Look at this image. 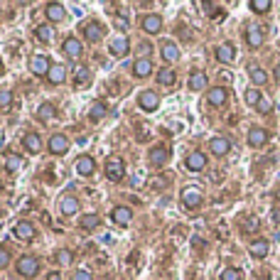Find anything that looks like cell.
<instances>
[{
  "mask_svg": "<svg viewBox=\"0 0 280 280\" xmlns=\"http://www.w3.org/2000/svg\"><path fill=\"white\" fill-rule=\"evenodd\" d=\"M126 175V165H123V160L121 157H108L106 160V177L111 182H121Z\"/></svg>",
  "mask_w": 280,
  "mask_h": 280,
  "instance_id": "6da1fadb",
  "label": "cell"
},
{
  "mask_svg": "<svg viewBox=\"0 0 280 280\" xmlns=\"http://www.w3.org/2000/svg\"><path fill=\"white\" fill-rule=\"evenodd\" d=\"M202 189L199 187H184L182 189V204L187 207V209H197L199 204H202Z\"/></svg>",
  "mask_w": 280,
  "mask_h": 280,
  "instance_id": "7a4b0ae2",
  "label": "cell"
},
{
  "mask_svg": "<svg viewBox=\"0 0 280 280\" xmlns=\"http://www.w3.org/2000/svg\"><path fill=\"white\" fill-rule=\"evenodd\" d=\"M37 270H39V261L34 256H22L17 261V273L22 278H32V275H37Z\"/></svg>",
  "mask_w": 280,
  "mask_h": 280,
  "instance_id": "3957f363",
  "label": "cell"
},
{
  "mask_svg": "<svg viewBox=\"0 0 280 280\" xmlns=\"http://www.w3.org/2000/svg\"><path fill=\"white\" fill-rule=\"evenodd\" d=\"M62 52H64L71 62H76V59H82L84 47H82V42H79L76 37H66V39H64V45H62Z\"/></svg>",
  "mask_w": 280,
  "mask_h": 280,
  "instance_id": "277c9868",
  "label": "cell"
},
{
  "mask_svg": "<svg viewBox=\"0 0 280 280\" xmlns=\"http://www.w3.org/2000/svg\"><path fill=\"white\" fill-rule=\"evenodd\" d=\"M184 165H187L189 172H202V170L207 167V155L199 152V150H192V152L187 155V160H184Z\"/></svg>",
  "mask_w": 280,
  "mask_h": 280,
  "instance_id": "5b68a950",
  "label": "cell"
},
{
  "mask_svg": "<svg viewBox=\"0 0 280 280\" xmlns=\"http://www.w3.org/2000/svg\"><path fill=\"white\" fill-rule=\"evenodd\" d=\"M82 32H84L86 42L96 45V42H101V37H103V25H101V22H86Z\"/></svg>",
  "mask_w": 280,
  "mask_h": 280,
  "instance_id": "8992f818",
  "label": "cell"
},
{
  "mask_svg": "<svg viewBox=\"0 0 280 280\" xmlns=\"http://www.w3.org/2000/svg\"><path fill=\"white\" fill-rule=\"evenodd\" d=\"M138 103H140V108H143V111H155V108L160 106V96H157V91L148 89V91H140Z\"/></svg>",
  "mask_w": 280,
  "mask_h": 280,
  "instance_id": "52a82bcc",
  "label": "cell"
},
{
  "mask_svg": "<svg viewBox=\"0 0 280 280\" xmlns=\"http://www.w3.org/2000/svg\"><path fill=\"white\" fill-rule=\"evenodd\" d=\"M140 25H143V32H148V34H157L160 30H163V17L155 15V13H150V15L143 17Z\"/></svg>",
  "mask_w": 280,
  "mask_h": 280,
  "instance_id": "ba28073f",
  "label": "cell"
},
{
  "mask_svg": "<svg viewBox=\"0 0 280 280\" xmlns=\"http://www.w3.org/2000/svg\"><path fill=\"white\" fill-rule=\"evenodd\" d=\"M66 150H69V140H66V135L54 133V135L49 138V152H52V155H64Z\"/></svg>",
  "mask_w": 280,
  "mask_h": 280,
  "instance_id": "9c48e42d",
  "label": "cell"
},
{
  "mask_svg": "<svg viewBox=\"0 0 280 280\" xmlns=\"http://www.w3.org/2000/svg\"><path fill=\"white\" fill-rule=\"evenodd\" d=\"M108 52L113 54V57H126L128 52H131V42L126 37H115L113 42L108 45Z\"/></svg>",
  "mask_w": 280,
  "mask_h": 280,
  "instance_id": "30bf717a",
  "label": "cell"
},
{
  "mask_svg": "<svg viewBox=\"0 0 280 280\" xmlns=\"http://www.w3.org/2000/svg\"><path fill=\"white\" fill-rule=\"evenodd\" d=\"M30 69H32V74H34V76H47V74H49V69H52V64H49V59H47V57H32Z\"/></svg>",
  "mask_w": 280,
  "mask_h": 280,
  "instance_id": "8fae6325",
  "label": "cell"
},
{
  "mask_svg": "<svg viewBox=\"0 0 280 280\" xmlns=\"http://www.w3.org/2000/svg\"><path fill=\"white\" fill-rule=\"evenodd\" d=\"M94 170H96V163H94V157H89V155H82L76 160V172L82 175V177H89V175H94Z\"/></svg>",
  "mask_w": 280,
  "mask_h": 280,
  "instance_id": "7c38bea8",
  "label": "cell"
},
{
  "mask_svg": "<svg viewBox=\"0 0 280 280\" xmlns=\"http://www.w3.org/2000/svg\"><path fill=\"white\" fill-rule=\"evenodd\" d=\"M268 143V131L265 128H251L248 131V145L251 148H263Z\"/></svg>",
  "mask_w": 280,
  "mask_h": 280,
  "instance_id": "4fadbf2b",
  "label": "cell"
},
{
  "mask_svg": "<svg viewBox=\"0 0 280 280\" xmlns=\"http://www.w3.org/2000/svg\"><path fill=\"white\" fill-rule=\"evenodd\" d=\"M15 236L22 238V241H32V238H34V224H30V221H17V224H15Z\"/></svg>",
  "mask_w": 280,
  "mask_h": 280,
  "instance_id": "5bb4252c",
  "label": "cell"
},
{
  "mask_svg": "<svg viewBox=\"0 0 280 280\" xmlns=\"http://www.w3.org/2000/svg\"><path fill=\"white\" fill-rule=\"evenodd\" d=\"M22 145H25V150H27V152L37 155L39 150H42V138H39L37 133H27V135L22 138Z\"/></svg>",
  "mask_w": 280,
  "mask_h": 280,
  "instance_id": "9a60e30c",
  "label": "cell"
},
{
  "mask_svg": "<svg viewBox=\"0 0 280 280\" xmlns=\"http://www.w3.org/2000/svg\"><path fill=\"white\" fill-rule=\"evenodd\" d=\"M45 13H47L49 22H62V20L66 17V10H64L62 3H49V5L45 8Z\"/></svg>",
  "mask_w": 280,
  "mask_h": 280,
  "instance_id": "2e32d148",
  "label": "cell"
},
{
  "mask_svg": "<svg viewBox=\"0 0 280 280\" xmlns=\"http://www.w3.org/2000/svg\"><path fill=\"white\" fill-rule=\"evenodd\" d=\"M216 59L221 62V64H231L233 59H236V49H233V45H219L216 47Z\"/></svg>",
  "mask_w": 280,
  "mask_h": 280,
  "instance_id": "e0dca14e",
  "label": "cell"
},
{
  "mask_svg": "<svg viewBox=\"0 0 280 280\" xmlns=\"http://www.w3.org/2000/svg\"><path fill=\"white\" fill-rule=\"evenodd\" d=\"M111 219H113L115 224L126 226V224L133 219V209H128V207H115V209L111 212Z\"/></svg>",
  "mask_w": 280,
  "mask_h": 280,
  "instance_id": "ac0fdd59",
  "label": "cell"
},
{
  "mask_svg": "<svg viewBox=\"0 0 280 280\" xmlns=\"http://www.w3.org/2000/svg\"><path fill=\"white\" fill-rule=\"evenodd\" d=\"M207 84H209V79H207L204 71H194V74L189 76V89H192V91H204Z\"/></svg>",
  "mask_w": 280,
  "mask_h": 280,
  "instance_id": "d6986e66",
  "label": "cell"
},
{
  "mask_svg": "<svg viewBox=\"0 0 280 280\" xmlns=\"http://www.w3.org/2000/svg\"><path fill=\"white\" fill-rule=\"evenodd\" d=\"M165 163H167V148H165V145L152 148V150H150V165L160 167V165H165Z\"/></svg>",
  "mask_w": 280,
  "mask_h": 280,
  "instance_id": "ffe728a7",
  "label": "cell"
},
{
  "mask_svg": "<svg viewBox=\"0 0 280 280\" xmlns=\"http://www.w3.org/2000/svg\"><path fill=\"white\" fill-rule=\"evenodd\" d=\"M209 150H212V155H216V157H224V155L231 150V143H229L226 138H214V140L209 143Z\"/></svg>",
  "mask_w": 280,
  "mask_h": 280,
  "instance_id": "44dd1931",
  "label": "cell"
},
{
  "mask_svg": "<svg viewBox=\"0 0 280 280\" xmlns=\"http://www.w3.org/2000/svg\"><path fill=\"white\" fill-rule=\"evenodd\" d=\"M133 74L138 76V79H145V76H150L152 74V62L150 59H138L135 64H133Z\"/></svg>",
  "mask_w": 280,
  "mask_h": 280,
  "instance_id": "7402d4cb",
  "label": "cell"
},
{
  "mask_svg": "<svg viewBox=\"0 0 280 280\" xmlns=\"http://www.w3.org/2000/svg\"><path fill=\"white\" fill-rule=\"evenodd\" d=\"M268 248H270V244L265 241V238H258V241H253V244L248 246V251H251L253 258H265V256H268Z\"/></svg>",
  "mask_w": 280,
  "mask_h": 280,
  "instance_id": "603a6c76",
  "label": "cell"
},
{
  "mask_svg": "<svg viewBox=\"0 0 280 280\" xmlns=\"http://www.w3.org/2000/svg\"><path fill=\"white\" fill-rule=\"evenodd\" d=\"M246 42H248V47H253V49L261 47V45H263V30L256 27V25L248 27V32H246Z\"/></svg>",
  "mask_w": 280,
  "mask_h": 280,
  "instance_id": "cb8c5ba5",
  "label": "cell"
},
{
  "mask_svg": "<svg viewBox=\"0 0 280 280\" xmlns=\"http://www.w3.org/2000/svg\"><path fill=\"white\" fill-rule=\"evenodd\" d=\"M47 79H49V84H64L66 82V69L62 66V64H54L52 69H49V74H47Z\"/></svg>",
  "mask_w": 280,
  "mask_h": 280,
  "instance_id": "d4e9b609",
  "label": "cell"
},
{
  "mask_svg": "<svg viewBox=\"0 0 280 280\" xmlns=\"http://www.w3.org/2000/svg\"><path fill=\"white\" fill-rule=\"evenodd\" d=\"M226 99H229V91H226L224 86H216V89L209 91V103H212V106H224Z\"/></svg>",
  "mask_w": 280,
  "mask_h": 280,
  "instance_id": "484cf974",
  "label": "cell"
},
{
  "mask_svg": "<svg viewBox=\"0 0 280 280\" xmlns=\"http://www.w3.org/2000/svg\"><path fill=\"white\" fill-rule=\"evenodd\" d=\"M157 82L163 84V86H172V84L177 82V74H175L170 66H165V69H160V71H157Z\"/></svg>",
  "mask_w": 280,
  "mask_h": 280,
  "instance_id": "4316f807",
  "label": "cell"
},
{
  "mask_svg": "<svg viewBox=\"0 0 280 280\" xmlns=\"http://www.w3.org/2000/svg\"><path fill=\"white\" fill-rule=\"evenodd\" d=\"M59 209H62V214L71 216V214H76V212H79V202H76L74 197H64L62 202H59Z\"/></svg>",
  "mask_w": 280,
  "mask_h": 280,
  "instance_id": "83f0119b",
  "label": "cell"
},
{
  "mask_svg": "<svg viewBox=\"0 0 280 280\" xmlns=\"http://www.w3.org/2000/svg\"><path fill=\"white\" fill-rule=\"evenodd\" d=\"M160 52H163V59H165V62H172V64H175V62L180 59V49H177V45H172V42H165Z\"/></svg>",
  "mask_w": 280,
  "mask_h": 280,
  "instance_id": "f1b7e54d",
  "label": "cell"
},
{
  "mask_svg": "<svg viewBox=\"0 0 280 280\" xmlns=\"http://www.w3.org/2000/svg\"><path fill=\"white\" fill-rule=\"evenodd\" d=\"M99 224H101V219L96 214H84L82 219H79V229H84V231H94Z\"/></svg>",
  "mask_w": 280,
  "mask_h": 280,
  "instance_id": "f546056e",
  "label": "cell"
},
{
  "mask_svg": "<svg viewBox=\"0 0 280 280\" xmlns=\"http://www.w3.org/2000/svg\"><path fill=\"white\" fill-rule=\"evenodd\" d=\"M106 113H108V108H106L103 101H96V103H91V108H89V118H91V121H101Z\"/></svg>",
  "mask_w": 280,
  "mask_h": 280,
  "instance_id": "4dcf8cb0",
  "label": "cell"
},
{
  "mask_svg": "<svg viewBox=\"0 0 280 280\" xmlns=\"http://www.w3.org/2000/svg\"><path fill=\"white\" fill-rule=\"evenodd\" d=\"M74 82H76V86H86V84L91 82V71H89L86 66H79V69L74 71Z\"/></svg>",
  "mask_w": 280,
  "mask_h": 280,
  "instance_id": "1f68e13d",
  "label": "cell"
},
{
  "mask_svg": "<svg viewBox=\"0 0 280 280\" xmlns=\"http://www.w3.org/2000/svg\"><path fill=\"white\" fill-rule=\"evenodd\" d=\"M251 82H253L256 86H263V84L268 82V74H265L261 66H251Z\"/></svg>",
  "mask_w": 280,
  "mask_h": 280,
  "instance_id": "d6a6232c",
  "label": "cell"
},
{
  "mask_svg": "<svg viewBox=\"0 0 280 280\" xmlns=\"http://www.w3.org/2000/svg\"><path fill=\"white\" fill-rule=\"evenodd\" d=\"M52 115H54V106L52 103H42L39 106V111H37V118L42 123H47V121H52Z\"/></svg>",
  "mask_w": 280,
  "mask_h": 280,
  "instance_id": "836d02e7",
  "label": "cell"
},
{
  "mask_svg": "<svg viewBox=\"0 0 280 280\" xmlns=\"http://www.w3.org/2000/svg\"><path fill=\"white\" fill-rule=\"evenodd\" d=\"M54 258H57L59 265H71V263H74V253H71L69 248H59Z\"/></svg>",
  "mask_w": 280,
  "mask_h": 280,
  "instance_id": "e575fe53",
  "label": "cell"
},
{
  "mask_svg": "<svg viewBox=\"0 0 280 280\" xmlns=\"http://www.w3.org/2000/svg\"><path fill=\"white\" fill-rule=\"evenodd\" d=\"M22 157H17V155H8L5 157V167L10 170V172H17V170H22Z\"/></svg>",
  "mask_w": 280,
  "mask_h": 280,
  "instance_id": "d590c367",
  "label": "cell"
},
{
  "mask_svg": "<svg viewBox=\"0 0 280 280\" xmlns=\"http://www.w3.org/2000/svg\"><path fill=\"white\" fill-rule=\"evenodd\" d=\"M34 34H37V39H39V42H49V39H52V27L49 25H39L37 30H34Z\"/></svg>",
  "mask_w": 280,
  "mask_h": 280,
  "instance_id": "8d00e7d4",
  "label": "cell"
},
{
  "mask_svg": "<svg viewBox=\"0 0 280 280\" xmlns=\"http://www.w3.org/2000/svg\"><path fill=\"white\" fill-rule=\"evenodd\" d=\"M251 10L258 13V15L268 13V10H270V0H251Z\"/></svg>",
  "mask_w": 280,
  "mask_h": 280,
  "instance_id": "74e56055",
  "label": "cell"
},
{
  "mask_svg": "<svg viewBox=\"0 0 280 280\" xmlns=\"http://www.w3.org/2000/svg\"><path fill=\"white\" fill-rule=\"evenodd\" d=\"M261 101H263V99H261V91H258V89H248V91H246V103H248V106H258Z\"/></svg>",
  "mask_w": 280,
  "mask_h": 280,
  "instance_id": "f35d334b",
  "label": "cell"
},
{
  "mask_svg": "<svg viewBox=\"0 0 280 280\" xmlns=\"http://www.w3.org/2000/svg\"><path fill=\"white\" fill-rule=\"evenodd\" d=\"M221 280H241V270L238 268H226L221 273Z\"/></svg>",
  "mask_w": 280,
  "mask_h": 280,
  "instance_id": "ab89813d",
  "label": "cell"
},
{
  "mask_svg": "<svg viewBox=\"0 0 280 280\" xmlns=\"http://www.w3.org/2000/svg\"><path fill=\"white\" fill-rule=\"evenodd\" d=\"M13 103V94L8 89H0V108H8Z\"/></svg>",
  "mask_w": 280,
  "mask_h": 280,
  "instance_id": "60d3db41",
  "label": "cell"
},
{
  "mask_svg": "<svg viewBox=\"0 0 280 280\" xmlns=\"http://www.w3.org/2000/svg\"><path fill=\"white\" fill-rule=\"evenodd\" d=\"M74 280H94V275H91L89 270H76V275H74Z\"/></svg>",
  "mask_w": 280,
  "mask_h": 280,
  "instance_id": "b9f144b4",
  "label": "cell"
},
{
  "mask_svg": "<svg viewBox=\"0 0 280 280\" xmlns=\"http://www.w3.org/2000/svg\"><path fill=\"white\" fill-rule=\"evenodd\" d=\"M8 263H10V253L5 248H0V268H5Z\"/></svg>",
  "mask_w": 280,
  "mask_h": 280,
  "instance_id": "7bdbcfd3",
  "label": "cell"
},
{
  "mask_svg": "<svg viewBox=\"0 0 280 280\" xmlns=\"http://www.w3.org/2000/svg\"><path fill=\"white\" fill-rule=\"evenodd\" d=\"M258 108H261V113H268V111H270V103H268V101H261Z\"/></svg>",
  "mask_w": 280,
  "mask_h": 280,
  "instance_id": "ee69618b",
  "label": "cell"
},
{
  "mask_svg": "<svg viewBox=\"0 0 280 280\" xmlns=\"http://www.w3.org/2000/svg\"><path fill=\"white\" fill-rule=\"evenodd\" d=\"M140 52H143V54H148V52H150V45H148V42H143V45H140Z\"/></svg>",
  "mask_w": 280,
  "mask_h": 280,
  "instance_id": "f6af8a7d",
  "label": "cell"
},
{
  "mask_svg": "<svg viewBox=\"0 0 280 280\" xmlns=\"http://www.w3.org/2000/svg\"><path fill=\"white\" fill-rule=\"evenodd\" d=\"M47 280H62V275H59V273H52V275H49Z\"/></svg>",
  "mask_w": 280,
  "mask_h": 280,
  "instance_id": "bcb514c9",
  "label": "cell"
},
{
  "mask_svg": "<svg viewBox=\"0 0 280 280\" xmlns=\"http://www.w3.org/2000/svg\"><path fill=\"white\" fill-rule=\"evenodd\" d=\"M275 199H278V202H280V189H278V192H275Z\"/></svg>",
  "mask_w": 280,
  "mask_h": 280,
  "instance_id": "7dc6e473",
  "label": "cell"
},
{
  "mask_svg": "<svg viewBox=\"0 0 280 280\" xmlns=\"http://www.w3.org/2000/svg\"><path fill=\"white\" fill-rule=\"evenodd\" d=\"M275 76H278V79H280V66H278V69H275Z\"/></svg>",
  "mask_w": 280,
  "mask_h": 280,
  "instance_id": "c3c4849f",
  "label": "cell"
},
{
  "mask_svg": "<svg viewBox=\"0 0 280 280\" xmlns=\"http://www.w3.org/2000/svg\"><path fill=\"white\" fill-rule=\"evenodd\" d=\"M0 187H3V182H0Z\"/></svg>",
  "mask_w": 280,
  "mask_h": 280,
  "instance_id": "681fc988",
  "label": "cell"
}]
</instances>
